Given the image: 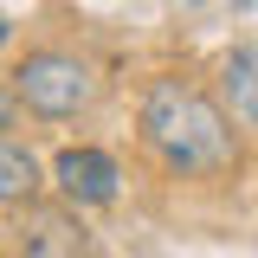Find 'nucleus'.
Segmentation results:
<instances>
[{"mask_svg":"<svg viewBox=\"0 0 258 258\" xmlns=\"http://www.w3.org/2000/svg\"><path fill=\"white\" fill-rule=\"evenodd\" d=\"M116 161L103 155V149H64L58 161H52V187H58V200L78 213V207H110L116 200Z\"/></svg>","mask_w":258,"mask_h":258,"instance_id":"nucleus-3","label":"nucleus"},{"mask_svg":"<svg viewBox=\"0 0 258 258\" xmlns=\"http://www.w3.org/2000/svg\"><path fill=\"white\" fill-rule=\"evenodd\" d=\"M13 103H26L32 116H45V123H71V116H84L97 103V71L84 58H71V52H26V58L13 64Z\"/></svg>","mask_w":258,"mask_h":258,"instance_id":"nucleus-2","label":"nucleus"},{"mask_svg":"<svg viewBox=\"0 0 258 258\" xmlns=\"http://www.w3.org/2000/svg\"><path fill=\"white\" fill-rule=\"evenodd\" d=\"M220 97H226V110H232V123L258 136V45L226 52V64H220Z\"/></svg>","mask_w":258,"mask_h":258,"instance_id":"nucleus-4","label":"nucleus"},{"mask_svg":"<svg viewBox=\"0 0 258 258\" xmlns=\"http://www.w3.org/2000/svg\"><path fill=\"white\" fill-rule=\"evenodd\" d=\"M142 142L149 155L168 168V174H226L239 161V129H232V110H220L213 97L187 84V78H155L142 91Z\"/></svg>","mask_w":258,"mask_h":258,"instance_id":"nucleus-1","label":"nucleus"},{"mask_svg":"<svg viewBox=\"0 0 258 258\" xmlns=\"http://www.w3.org/2000/svg\"><path fill=\"white\" fill-rule=\"evenodd\" d=\"M26 258H84V226H78V213L32 220V252Z\"/></svg>","mask_w":258,"mask_h":258,"instance_id":"nucleus-6","label":"nucleus"},{"mask_svg":"<svg viewBox=\"0 0 258 258\" xmlns=\"http://www.w3.org/2000/svg\"><path fill=\"white\" fill-rule=\"evenodd\" d=\"M32 194H39V161H32V149L20 142V136H7V142H0V200L20 207V200H32Z\"/></svg>","mask_w":258,"mask_h":258,"instance_id":"nucleus-5","label":"nucleus"}]
</instances>
